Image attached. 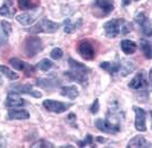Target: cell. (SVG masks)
I'll return each mask as SVG.
<instances>
[{
	"label": "cell",
	"mask_w": 152,
	"mask_h": 148,
	"mask_svg": "<svg viewBox=\"0 0 152 148\" xmlns=\"http://www.w3.org/2000/svg\"><path fill=\"white\" fill-rule=\"evenodd\" d=\"M59 24L56 22H52L50 19L42 18L40 19L37 24L31 26V29H27V32L32 34H38V33H55L59 30Z\"/></svg>",
	"instance_id": "cell-3"
},
{
	"label": "cell",
	"mask_w": 152,
	"mask_h": 148,
	"mask_svg": "<svg viewBox=\"0 0 152 148\" xmlns=\"http://www.w3.org/2000/svg\"><path fill=\"white\" fill-rule=\"evenodd\" d=\"M127 147H136V148H144V147H151V144L145 140L144 137L142 135H135L133 139H131L128 142Z\"/></svg>",
	"instance_id": "cell-19"
},
{
	"label": "cell",
	"mask_w": 152,
	"mask_h": 148,
	"mask_svg": "<svg viewBox=\"0 0 152 148\" xmlns=\"http://www.w3.org/2000/svg\"><path fill=\"white\" fill-rule=\"evenodd\" d=\"M88 145H93V137L91 135H88L85 137V139L82 141H78V146L80 147H85Z\"/></svg>",
	"instance_id": "cell-32"
},
{
	"label": "cell",
	"mask_w": 152,
	"mask_h": 148,
	"mask_svg": "<svg viewBox=\"0 0 152 148\" xmlns=\"http://www.w3.org/2000/svg\"><path fill=\"white\" fill-rule=\"evenodd\" d=\"M95 127L96 129L101 132L104 133H110V135H114L121 131V125L119 124H114L110 121H108L107 119H98L95 120Z\"/></svg>",
	"instance_id": "cell-7"
},
{
	"label": "cell",
	"mask_w": 152,
	"mask_h": 148,
	"mask_svg": "<svg viewBox=\"0 0 152 148\" xmlns=\"http://www.w3.org/2000/svg\"><path fill=\"white\" fill-rule=\"evenodd\" d=\"M0 72H1L4 75H6L9 80H17L19 77L17 73H15L14 71H12L10 68H8L5 65H0Z\"/></svg>",
	"instance_id": "cell-28"
},
{
	"label": "cell",
	"mask_w": 152,
	"mask_h": 148,
	"mask_svg": "<svg viewBox=\"0 0 152 148\" xmlns=\"http://www.w3.org/2000/svg\"><path fill=\"white\" fill-rule=\"evenodd\" d=\"M12 31H13V27L9 22L7 21L0 22V45H5L8 42Z\"/></svg>",
	"instance_id": "cell-15"
},
{
	"label": "cell",
	"mask_w": 152,
	"mask_h": 148,
	"mask_svg": "<svg viewBox=\"0 0 152 148\" xmlns=\"http://www.w3.org/2000/svg\"><path fill=\"white\" fill-rule=\"evenodd\" d=\"M0 83H1V77H0Z\"/></svg>",
	"instance_id": "cell-38"
},
{
	"label": "cell",
	"mask_w": 152,
	"mask_h": 148,
	"mask_svg": "<svg viewBox=\"0 0 152 148\" xmlns=\"http://www.w3.org/2000/svg\"><path fill=\"white\" fill-rule=\"evenodd\" d=\"M8 119L9 120H27L30 117V113L26 110H8Z\"/></svg>",
	"instance_id": "cell-17"
},
{
	"label": "cell",
	"mask_w": 152,
	"mask_h": 148,
	"mask_svg": "<svg viewBox=\"0 0 152 148\" xmlns=\"http://www.w3.org/2000/svg\"><path fill=\"white\" fill-rule=\"evenodd\" d=\"M61 96L67 97L69 99H76L78 97V90L75 85H67V87H63L61 91H60Z\"/></svg>",
	"instance_id": "cell-23"
},
{
	"label": "cell",
	"mask_w": 152,
	"mask_h": 148,
	"mask_svg": "<svg viewBox=\"0 0 152 148\" xmlns=\"http://www.w3.org/2000/svg\"><path fill=\"white\" fill-rule=\"evenodd\" d=\"M9 64L12 65L14 68H16L18 71H23L27 77H31L35 73V67L34 66H32L31 64L26 63L22 59H18V58H10Z\"/></svg>",
	"instance_id": "cell-9"
},
{
	"label": "cell",
	"mask_w": 152,
	"mask_h": 148,
	"mask_svg": "<svg viewBox=\"0 0 152 148\" xmlns=\"http://www.w3.org/2000/svg\"><path fill=\"white\" fill-rule=\"evenodd\" d=\"M77 52L85 60H92L95 58V49L93 43L89 40H82L77 45Z\"/></svg>",
	"instance_id": "cell-5"
},
{
	"label": "cell",
	"mask_w": 152,
	"mask_h": 148,
	"mask_svg": "<svg viewBox=\"0 0 152 148\" xmlns=\"http://www.w3.org/2000/svg\"><path fill=\"white\" fill-rule=\"evenodd\" d=\"M134 70H135V64L133 62L123 59V60H121V68H119L118 74L121 75V77H126L129 73H132Z\"/></svg>",
	"instance_id": "cell-21"
},
{
	"label": "cell",
	"mask_w": 152,
	"mask_h": 148,
	"mask_svg": "<svg viewBox=\"0 0 152 148\" xmlns=\"http://www.w3.org/2000/svg\"><path fill=\"white\" fill-rule=\"evenodd\" d=\"M40 6V0H18L20 9H34Z\"/></svg>",
	"instance_id": "cell-25"
},
{
	"label": "cell",
	"mask_w": 152,
	"mask_h": 148,
	"mask_svg": "<svg viewBox=\"0 0 152 148\" xmlns=\"http://www.w3.org/2000/svg\"><path fill=\"white\" fill-rule=\"evenodd\" d=\"M73 106V104L70 103H63V102H57L53 99H47L43 102V107L49 112L56 113V114H61Z\"/></svg>",
	"instance_id": "cell-6"
},
{
	"label": "cell",
	"mask_w": 152,
	"mask_h": 148,
	"mask_svg": "<svg viewBox=\"0 0 152 148\" xmlns=\"http://www.w3.org/2000/svg\"><path fill=\"white\" fill-rule=\"evenodd\" d=\"M68 64H69V70L65 72V75L68 77V79L76 81L77 83L85 87L88 84V80H89V70L84 64L77 62L73 58L68 59Z\"/></svg>",
	"instance_id": "cell-2"
},
{
	"label": "cell",
	"mask_w": 152,
	"mask_h": 148,
	"mask_svg": "<svg viewBox=\"0 0 152 148\" xmlns=\"http://www.w3.org/2000/svg\"><path fill=\"white\" fill-rule=\"evenodd\" d=\"M15 14H16V9L10 5V2L4 4L2 6L0 7V15H1V16H5V17H13Z\"/></svg>",
	"instance_id": "cell-26"
},
{
	"label": "cell",
	"mask_w": 152,
	"mask_h": 148,
	"mask_svg": "<svg viewBox=\"0 0 152 148\" xmlns=\"http://www.w3.org/2000/svg\"><path fill=\"white\" fill-rule=\"evenodd\" d=\"M151 116H152V112H151Z\"/></svg>",
	"instance_id": "cell-40"
},
{
	"label": "cell",
	"mask_w": 152,
	"mask_h": 148,
	"mask_svg": "<svg viewBox=\"0 0 152 148\" xmlns=\"http://www.w3.org/2000/svg\"><path fill=\"white\" fill-rule=\"evenodd\" d=\"M149 82H150V88L152 89V68L150 70V73H149Z\"/></svg>",
	"instance_id": "cell-35"
},
{
	"label": "cell",
	"mask_w": 152,
	"mask_h": 148,
	"mask_svg": "<svg viewBox=\"0 0 152 148\" xmlns=\"http://www.w3.org/2000/svg\"><path fill=\"white\" fill-rule=\"evenodd\" d=\"M134 112H135V129L140 132L146 131V113L145 110L141 107L134 106Z\"/></svg>",
	"instance_id": "cell-10"
},
{
	"label": "cell",
	"mask_w": 152,
	"mask_h": 148,
	"mask_svg": "<svg viewBox=\"0 0 152 148\" xmlns=\"http://www.w3.org/2000/svg\"><path fill=\"white\" fill-rule=\"evenodd\" d=\"M10 90L13 92H17V94H26L32 97H35V98L42 97V94L38 90H34L31 84H16V85L10 87Z\"/></svg>",
	"instance_id": "cell-12"
},
{
	"label": "cell",
	"mask_w": 152,
	"mask_h": 148,
	"mask_svg": "<svg viewBox=\"0 0 152 148\" xmlns=\"http://www.w3.org/2000/svg\"><path fill=\"white\" fill-rule=\"evenodd\" d=\"M99 108H100V106H99V99H94L93 104H92L91 107H90V112H91L92 114H96V113L99 112Z\"/></svg>",
	"instance_id": "cell-33"
},
{
	"label": "cell",
	"mask_w": 152,
	"mask_h": 148,
	"mask_svg": "<svg viewBox=\"0 0 152 148\" xmlns=\"http://www.w3.org/2000/svg\"><path fill=\"white\" fill-rule=\"evenodd\" d=\"M140 46H141V49L143 54L145 55V57L148 59H151L152 58V45L148 41V40H144L142 39L141 42H140Z\"/></svg>",
	"instance_id": "cell-27"
},
{
	"label": "cell",
	"mask_w": 152,
	"mask_h": 148,
	"mask_svg": "<svg viewBox=\"0 0 152 148\" xmlns=\"http://www.w3.org/2000/svg\"><path fill=\"white\" fill-rule=\"evenodd\" d=\"M121 49L123 50V52L125 55H132V54H134V52H136L137 45L134 41H131V40H121Z\"/></svg>",
	"instance_id": "cell-20"
},
{
	"label": "cell",
	"mask_w": 152,
	"mask_h": 148,
	"mask_svg": "<svg viewBox=\"0 0 152 148\" xmlns=\"http://www.w3.org/2000/svg\"><path fill=\"white\" fill-rule=\"evenodd\" d=\"M148 84L149 82L146 79V73L144 71H141L131 80V82L128 83V87L134 90H142V89H145Z\"/></svg>",
	"instance_id": "cell-11"
},
{
	"label": "cell",
	"mask_w": 152,
	"mask_h": 148,
	"mask_svg": "<svg viewBox=\"0 0 152 148\" xmlns=\"http://www.w3.org/2000/svg\"><path fill=\"white\" fill-rule=\"evenodd\" d=\"M63 55H64V52L60 48H53L50 52V57L52 58V59H55V60L60 59V58L63 57Z\"/></svg>",
	"instance_id": "cell-30"
},
{
	"label": "cell",
	"mask_w": 152,
	"mask_h": 148,
	"mask_svg": "<svg viewBox=\"0 0 152 148\" xmlns=\"http://www.w3.org/2000/svg\"><path fill=\"white\" fill-rule=\"evenodd\" d=\"M52 66H53V63L51 60H49V59H47V58L40 60L38 63V67L43 72H48L50 68H52Z\"/></svg>",
	"instance_id": "cell-29"
},
{
	"label": "cell",
	"mask_w": 152,
	"mask_h": 148,
	"mask_svg": "<svg viewBox=\"0 0 152 148\" xmlns=\"http://www.w3.org/2000/svg\"><path fill=\"white\" fill-rule=\"evenodd\" d=\"M0 147H6V140L4 138H0Z\"/></svg>",
	"instance_id": "cell-36"
},
{
	"label": "cell",
	"mask_w": 152,
	"mask_h": 148,
	"mask_svg": "<svg viewBox=\"0 0 152 148\" xmlns=\"http://www.w3.org/2000/svg\"><path fill=\"white\" fill-rule=\"evenodd\" d=\"M135 1H140V0H135Z\"/></svg>",
	"instance_id": "cell-39"
},
{
	"label": "cell",
	"mask_w": 152,
	"mask_h": 148,
	"mask_svg": "<svg viewBox=\"0 0 152 148\" xmlns=\"http://www.w3.org/2000/svg\"><path fill=\"white\" fill-rule=\"evenodd\" d=\"M58 82L57 80H55V79H52V77H45V79H39L38 81H37V85L38 87H41V88H43V89H53V88H56L58 87Z\"/></svg>",
	"instance_id": "cell-22"
},
{
	"label": "cell",
	"mask_w": 152,
	"mask_h": 148,
	"mask_svg": "<svg viewBox=\"0 0 152 148\" xmlns=\"http://www.w3.org/2000/svg\"><path fill=\"white\" fill-rule=\"evenodd\" d=\"M31 147L33 148H37V147H41V148H48V147H53V145L51 144V142H48L45 141V140H39V141L34 142L33 145H32Z\"/></svg>",
	"instance_id": "cell-31"
},
{
	"label": "cell",
	"mask_w": 152,
	"mask_h": 148,
	"mask_svg": "<svg viewBox=\"0 0 152 148\" xmlns=\"http://www.w3.org/2000/svg\"><path fill=\"white\" fill-rule=\"evenodd\" d=\"M100 67L102 70L108 72L110 75H115L117 73H119V68H121V62H102L100 63Z\"/></svg>",
	"instance_id": "cell-16"
},
{
	"label": "cell",
	"mask_w": 152,
	"mask_h": 148,
	"mask_svg": "<svg viewBox=\"0 0 152 148\" xmlns=\"http://www.w3.org/2000/svg\"><path fill=\"white\" fill-rule=\"evenodd\" d=\"M104 32L108 38H116L118 35H126L133 30L131 22H127L124 18H114L108 21L103 25Z\"/></svg>",
	"instance_id": "cell-1"
},
{
	"label": "cell",
	"mask_w": 152,
	"mask_h": 148,
	"mask_svg": "<svg viewBox=\"0 0 152 148\" xmlns=\"http://www.w3.org/2000/svg\"><path fill=\"white\" fill-rule=\"evenodd\" d=\"M121 2H123V5H124V6H128V5H131V0H121Z\"/></svg>",
	"instance_id": "cell-37"
},
{
	"label": "cell",
	"mask_w": 152,
	"mask_h": 148,
	"mask_svg": "<svg viewBox=\"0 0 152 148\" xmlns=\"http://www.w3.org/2000/svg\"><path fill=\"white\" fill-rule=\"evenodd\" d=\"M37 17H38V15L37 14H28V13H24V14H20L18 15L16 19H17V22L20 23L22 25L24 26H28V25H32L35 21H37Z\"/></svg>",
	"instance_id": "cell-18"
},
{
	"label": "cell",
	"mask_w": 152,
	"mask_h": 148,
	"mask_svg": "<svg viewBox=\"0 0 152 148\" xmlns=\"http://www.w3.org/2000/svg\"><path fill=\"white\" fill-rule=\"evenodd\" d=\"M43 49L42 40L38 37H27L24 41V54L27 57H34Z\"/></svg>",
	"instance_id": "cell-4"
},
{
	"label": "cell",
	"mask_w": 152,
	"mask_h": 148,
	"mask_svg": "<svg viewBox=\"0 0 152 148\" xmlns=\"http://www.w3.org/2000/svg\"><path fill=\"white\" fill-rule=\"evenodd\" d=\"M67 119V122L69 123L70 125L73 127V128H77V125H76V123H75V121H76V116H75V114H73V113H70L69 115L66 117Z\"/></svg>",
	"instance_id": "cell-34"
},
{
	"label": "cell",
	"mask_w": 152,
	"mask_h": 148,
	"mask_svg": "<svg viewBox=\"0 0 152 148\" xmlns=\"http://www.w3.org/2000/svg\"><path fill=\"white\" fill-rule=\"evenodd\" d=\"M135 22L139 24L141 31L145 37H152V23L145 15V13L137 14L135 16Z\"/></svg>",
	"instance_id": "cell-8"
},
{
	"label": "cell",
	"mask_w": 152,
	"mask_h": 148,
	"mask_svg": "<svg viewBox=\"0 0 152 148\" xmlns=\"http://www.w3.org/2000/svg\"><path fill=\"white\" fill-rule=\"evenodd\" d=\"M94 7L101 12V16H107L114 10V0H94Z\"/></svg>",
	"instance_id": "cell-14"
},
{
	"label": "cell",
	"mask_w": 152,
	"mask_h": 148,
	"mask_svg": "<svg viewBox=\"0 0 152 148\" xmlns=\"http://www.w3.org/2000/svg\"><path fill=\"white\" fill-rule=\"evenodd\" d=\"M83 21L82 18H80L76 23H72V21H70L69 18H67L66 21H65V27H64V31H65V33H73L74 31H76L78 27H81V25H82Z\"/></svg>",
	"instance_id": "cell-24"
},
{
	"label": "cell",
	"mask_w": 152,
	"mask_h": 148,
	"mask_svg": "<svg viewBox=\"0 0 152 148\" xmlns=\"http://www.w3.org/2000/svg\"><path fill=\"white\" fill-rule=\"evenodd\" d=\"M5 105L9 108H16V107H23V106L27 105V103H26L25 99H23L22 97L18 96L17 92L10 91L6 98Z\"/></svg>",
	"instance_id": "cell-13"
}]
</instances>
